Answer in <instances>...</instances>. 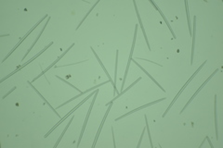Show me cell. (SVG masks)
I'll return each mask as SVG.
<instances>
[{
	"instance_id": "1",
	"label": "cell",
	"mask_w": 223,
	"mask_h": 148,
	"mask_svg": "<svg viewBox=\"0 0 223 148\" xmlns=\"http://www.w3.org/2000/svg\"><path fill=\"white\" fill-rule=\"evenodd\" d=\"M205 63H206V61H205V62H204V63H203V64H202V65H201V66L199 67V69H198V70H196V71H195V72L193 73V76H192V77H191V78H190V79H189V80L187 81V82H186V83H185V84L183 85V87H182V88L180 89V92H179V93H177V95L175 96V98H174V99H173V101L171 102V104L169 105V107L167 108L166 111H164V113L163 114V116H162L163 118H164V117H165V115L167 114V112H169V110H170L171 107H172V106H173V105L175 104V102L177 101V99H178V98H179V96L180 95V93H181L183 92V90H184V89H185V88L187 87V85H188V84H189V83H190V82H192V80H193V78L195 77V76H196V74H197V73H198V72H199V71H200V70H202V68H203V67H204V66L205 65Z\"/></svg>"
},
{
	"instance_id": "2",
	"label": "cell",
	"mask_w": 223,
	"mask_h": 148,
	"mask_svg": "<svg viewBox=\"0 0 223 148\" xmlns=\"http://www.w3.org/2000/svg\"><path fill=\"white\" fill-rule=\"evenodd\" d=\"M96 91H97V89H96ZM96 91H94V92H93V93H92L91 94H89L88 96H87V97L85 98V99H84V100H83L82 102H80V103H79V104H78V105H77V106H76V107H75V108H73V109H72V110H71V111H70V112H69V113H68L67 115H66V116H64V117H63V119H62V120H60V121H59L58 123H57V124H56V125H55V126H54V127H53V128H52V129H51V130H50V131H48V132H47V134H46V135H45V138H47V136H48V135H49V134H50V133H51V132H52V131H54L55 129H56V128H57V127H59V126H60V124H61V123H63V121H64V120H66V119H67V118H68V117H69L70 115H71V114H73V113H74V112H75V110H76V109H77V108H78L79 107H80V106H82V105H83V104H84V103H85L86 101H87V100L89 99V98H90V97H91L92 95H94V94L96 93Z\"/></svg>"
},
{
	"instance_id": "3",
	"label": "cell",
	"mask_w": 223,
	"mask_h": 148,
	"mask_svg": "<svg viewBox=\"0 0 223 148\" xmlns=\"http://www.w3.org/2000/svg\"><path fill=\"white\" fill-rule=\"evenodd\" d=\"M137 32H138V25L135 26V32H134V38H133L132 47H131V50H130V55H129V59H128V61L127 69H126V71H125V76H124V79H123V83H122V86H121V90L124 89V86H125V83H126V81H127V76H128V69H129V66H130V62H131V59H132V56H133V52H134V48H135L136 39H137Z\"/></svg>"
},
{
	"instance_id": "4",
	"label": "cell",
	"mask_w": 223,
	"mask_h": 148,
	"mask_svg": "<svg viewBox=\"0 0 223 148\" xmlns=\"http://www.w3.org/2000/svg\"><path fill=\"white\" fill-rule=\"evenodd\" d=\"M52 44H53V42H52V43H50L49 44H47V46H46V47H45V48L43 49V50H42V51H40V52H39V53H38L37 55H35V56H34V58H32V59H31L30 60H28L27 62H25V63H24V64H22V66H19V67H18V69H17L16 70H14L13 72H11L10 74H9V75H8V76H6L5 78H3V79H2L1 81H0V82H4V81H5V80H7V79L9 78V77H10V76H12L13 74H15L16 72H18L19 70H21L22 69H23L24 67H26V66H27L28 64H30V63H31V62H32L33 60H34V59H36L37 57H39V56H40L41 54H43V53H44V52H45V51L47 50V48H48V47H49L50 45H52Z\"/></svg>"
},
{
	"instance_id": "5",
	"label": "cell",
	"mask_w": 223,
	"mask_h": 148,
	"mask_svg": "<svg viewBox=\"0 0 223 148\" xmlns=\"http://www.w3.org/2000/svg\"><path fill=\"white\" fill-rule=\"evenodd\" d=\"M98 93H99V89H97L96 93L94 94V97H93V100H92V102H91V105H90V107H89V109H88V112H87V118H86V120H85V122H84V125H83V128H82V131H81V133H80V137H79L78 142H77V147H79V145H80V143H81V141H82V136H83V134H84V131H85L86 126H87V121H88L89 115H90V113H91V110H92L93 105H94V103H95V101H96V98H97Z\"/></svg>"
},
{
	"instance_id": "6",
	"label": "cell",
	"mask_w": 223,
	"mask_h": 148,
	"mask_svg": "<svg viewBox=\"0 0 223 148\" xmlns=\"http://www.w3.org/2000/svg\"><path fill=\"white\" fill-rule=\"evenodd\" d=\"M47 17H48V15H45V17H43V18H42V19H41V20H40V21H38V22H37V23H36V24H35V25H34V27H33V28H32V29H31V30H30V31H29V32H27V33H26V34H25V35H24V36H23L22 39H21V41H20V42H19V43H18V44L15 45V46H14V48H13L12 50H11V51H10V52L8 54V56H7V57H6L4 59H3V62H4L5 60H7V59H8V58H9V57H10V55H11V54L14 52V51H15V49H16V48H17V47H18V46H19V45H20V44H22V43L24 41V40H25V39H26V37H27V36H28V35H29V34H30V33H31V32H33V31H34V29H35V28H36V27H37V26H38V25H39V24H40V23H41L43 21H44V20H45V19H46V18H47Z\"/></svg>"
},
{
	"instance_id": "7",
	"label": "cell",
	"mask_w": 223,
	"mask_h": 148,
	"mask_svg": "<svg viewBox=\"0 0 223 148\" xmlns=\"http://www.w3.org/2000/svg\"><path fill=\"white\" fill-rule=\"evenodd\" d=\"M110 81H108V82H101V83H99V84H98V85H96V86H94V87H92V88H90V89H87V91H85V92H82V93H80L79 94H77V95H75V97H73V98H71L70 100H68V101H66L65 103H63V104H62V105H60L59 107H58V108H62L63 106H65V105H67V104H69L70 102H72L73 100H75V99H76V98H79L80 96H82L83 94H85V93H88V92H91L92 90H96V89H98L99 87H100V86H102V85H104V84H106L107 82H109Z\"/></svg>"
},
{
	"instance_id": "8",
	"label": "cell",
	"mask_w": 223,
	"mask_h": 148,
	"mask_svg": "<svg viewBox=\"0 0 223 148\" xmlns=\"http://www.w3.org/2000/svg\"><path fill=\"white\" fill-rule=\"evenodd\" d=\"M217 71H218V70H215V71H214V72H213V73H212V74H211V75L209 76V77H208V79H207V80H206V81H205V82H204V83H203V84L201 85V87H200V88H199V89H198V90H197V91H196V92H195V93H193V96L191 97V99H190V100L188 101V103H187V104L185 105V107L183 108V109H182V110L180 111V114H181V113H182L183 111H185L186 108H187V107H188V106H189V105L191 104V102H192V101L193 100V98H194V97H195V96H196V95H197V94H198V93H200V91H201V90L203 89V87H205V84H206V83H208V82H209V81L211 80V78H212V77H213V76H214V75H215V74H216V73L217 72Z\"/></svg>"
},
{
	"instance_id": "9",
	"label": "cell",
	"mask_w": 223,
	"mask_h": 148,
	"mask_svg": "<svg viewBox=\"0 0 223 148\" xmlns=\"http://www.w3.org/2000/svg\"><path fill=\"white\" fill-rule=\"evenodd\" d=\"M74 45H75V43H74V44H71V46H70L69 48H67V50H66L65 52H63V54H62V55H61V56H60V57H59L58 59H56V60H55V61H54V62H53V63H52V64H51L50 66H49V67H47V69H46L45 70H43V71H42V74H39V75H37V76H36V77H35V78H34V79L33 80V82H35V81H36V80H37V79H38V78L40 77V76H41V75L45 74V72H47V71L48 70H50V69H51L52 67H54V66H55L56 64H57V63H58V62H59V61H60V60L62 59V58H63V57L65 56V54H67V52H69V51L71 50V48H72V47H73Z\"/></svg>"
},
{
	"instance_id": "10",
	"label": "cell",
	"mask_w": 223,
	"mask_h": 148,
	"mask_svg": "<svg viewBox=\"0 0 223 148\" xmlns=\"http://www.w3.org/2000/svg\"><path fill=\"white\" fill-rule=\"evenodd\" d=\"M165 99H166V98L164 97V98H161V99H158V100H156V101H153V102H152V103H149V104H146V105H144V106H141L140 108H136V109H133L132 111H130V112H128V113H127V114H125V115H123V116H121V117H119V118H117V119H116V121H118L119 120L124 119L125 117L129 116L130 114H132V113H134V112H137V111H139V110H140V109H142V108H147V107H150V106H152V105L157 104V103H159V102H161V101H163V100H165Z\"/></svg>"
},
{
	"instance_id": "11",
	"label": "cell",
	"mask_w": 223,
	"mask_h": 148,
	"mask_svg": "<svg viewBox=\"0 0 223 148\" xmlns=\"http://www.w3.org/2000/svg\"><path fill=\"white\" fill-rule=\"evenodd\" d=\"M90 48H91V50H92V52H93V54L95 55V57H96V59H97V60L99 61V64H100V66L102 67V70H104V72H105V74H106V76H107V77L109 78V81H110V82L112 83V85H113V87H114V89H115V93H117L119 94V91H118V90L116 89V83H115V82H114L113 81H112V77H111V76H110V74L108 73V71H107V70L105 69V67H104V65L102 64V62H101V60H100V59H99V57H98V55H97V53L95 52V50H94V49H93V47H90Z\"/></svg>"
},
{
	"instance_id": "12",
	"label": "cell",
	"mask_w": 223,
	"mask_h": 148,
	"mask_svg": "<svg viewBox=\"0 0 223 148\" xmlns=\"http://www.w3.org/2000/svg\"><path fill=\"white\" fill-rule=\"evenodd\" d=\"M133 5H134V8H135V10H136V13H137V16H138V20H139V22H140V25L141 27V31L143 32V35H144V38L146 40V43H147V46L149 48V50H151V47H150V44H149V41H148V37L146 35V32H145V30L143 28V25H142V21H141V19H140V15L139 13V9L137 8V4H136V1H133Z\"/></svg>"
},
{
	"instance_id": "13",
	"label": "cell",
	"mask_w": 223,
	"mask_h": 148,
	"mask_svg": "<svg viewBox=\"0 0 223 148\" xmlns=\"http://www.w3.org/2000/svg\"><path fill=\"white\" fill-rule=\"evenodd\" d=\"M112 106H113V104H110L109 107H108V109H107V111H106V113H105V115H104V118H103V120H102V121H101V123H100V126H99V131H98V132H97V135H96V137H95L94 142H93V144H92V148H94V147L96 146L97 140H98V138H99V133H100V131H101V129H102V126H103V124H104V122H105V120H106V118H107V116H108V114H109V111H110L111 108H112Z\"/></svg>"
},
{
	"instance_id": "14",
	"label": "cell",
	"mask_w": 223,
	"mask_h": 148,
	"mask_svg": "<svg viewBox=\"0 0 223 148\" xmlns=\"http://www.w3.org/2000/svg\"><path fill=\"white\" fill-rule=\"evenodd\" d=\"M195 34H196V16H193V46H192L191 65L193 64V55H194V46H195Z\"/></svg>"
},
{
	"instance_id": "15",
	"label": "cell",
	"mask_w": 223,
	"mask_h": 148,
	"mask_svg": "<svg viewBox=\"0 0 223 148\" xmlns=\"http://www.w3.org/2000/svg\"><path fill=\"white\" fill-rule=\"evenodd\" d=\"M150 2H151V3H152V5H153V7L155 8V9H156V10H158V11H159V13L161 14V16L163 17V19H164V22L166 23V25H167V26H168V28H169V30H170V32H171L172 35H173V38H176V35H175V33H174V32H173V30H172V28H171V26H170L169 22H168V21L166 20V18H165V16L164 15V13L162 12V10H161V9H159L158 7H157V5H156V4H155V3H154L153 1H152V0H150Z\"/></svg>"
},
{
	"instance_id": "16",
	"label": "cell",
	"mask_w": 223,
	"mask_h": 148,
	"mask_svg": "<svg viewBox=\"0 0 223 148\" xmlns=\"http://www.w3.org/2000/svg\"><path fill=\"white\" fill-rule=\"evenodd\" d=\"M50 21V17H48V19H47V22H46V23H45V26H44V27H43V29H42V31H41V32H40V33H39V34H38V36H37V37H36V39H35V41H34V43H33V44H32V45H31V46H30V48H29V49H28V52H27V53H26V54H25V56H24V57H23V58H22V60H24V59H25V58H26V56H27V55H28V54H29V53H30V52H31V50H32V48H33V47H34V44H36V42H37V41H38V39H39V38H40V36H41V35H42V33H43V32H44V31H45V29H46V26H47V22H48V21Z\"/></svg>"
},
{
	"instance_id": "17",
	"label": "cell",
	"mask_w": 223,
	"mask_h": 148,
	"mask_svg": "<svg viewBox=\"0 0 223 148\" xmlns=\"http://www.w3.org/2000/svg\"><path fill=\"white\" fill-rule=\"evenodd\" d=\"M28 84H30V86H31V87H32V88H33V89H34V91L36 92V93H37V94H38V95H39V96H40L41 98H42V99L44 100V102H45V103H46V104H47V106H48V107H49V108H50L51 109H52V111H53V112H54V113H55L56 115H57V116H58V117L60 118V114H58V113H57V111H56V109H55V108H53V107H52V106H51L50 104H48V102H47V100L45 99V97H44V96H43V95H42V94H41V93H39L38 91H37V89H35V87H34V86H33L32 82H28Z\"/></svg>"
},
{
	"instance_id": "18",
	"label": "cell",
	"mask_w": 223,
	"mask_h": 148,
	"mask_svg": "<svg viewBox=\"0 0 223 148\" xmlns=\"http://www.w3.org/2000/svg\"><path fill=\"white\" fill-rule=\"evenodd\" d=\"M140 80H141V78H140H140H138V80H136V81H135V82H133L132 84H130V85H129V86H128V88H127L126 90H124V91H121V93H119V94H118L117 96H116V97L114 98V99H113V100H112L111 102H109V103H108L107 105H110V104H113V103H114V101H116V100L117 99V98H119V97H120V96H121L122 94H124V93H126L127 91H128L129 89H131V88H132V87H133V86H134V85H135V84H136V83H137L138 82H140Z\"/></svg>"
},
{
	"instance_id": "19",
	"label": "cell",
	"mask_w": 223,
	"mask_h": 148,
	"mask_svg": "<svg viewBox=\"0 0 223 148\" xmlns=\"http://www.w3.org/2000/svg\"><path fill=\"white\" fill-rule=\"evenodd\" d=\"M214 116H215V128H216V138L218 140L217 132V95H215V104H214Z\"/></svg>"
},
{
	"instance_id": "20",
	"label": "cell",
	"mask_w": 223,
	"mask_h": 148,
	"mask_svg": "<svg viewBox=\"0 0 223 148\" xmlns=\"http://www.w3.org/2000/svg\"><path fill=\"white\" fill-rule=\"evenodd\" d=\"M134 63H135V64H136V65H137V66H138V67H139V68H140V69L141 70H143V71L145 72V74H146V75H147V76H148V77H149L150 79H152V82H154V83H155V84H156V85H157V86H158V87H159V88H160V89H161L162 91L165 92V90H164V88H163V87H162V86H161V85H160V84H159L158 82H156V80H155V79H153V78H152V77L151 76V74H149V72H148V71H147L146 70H144V69H143V68L141 67V65H140V64H139V63H137L136 61H134Z\"/></svg>"
},
{
	"instance_id": "21",
	"label": "cell",
	"mask_w": 223,
	"mask_h": 148,
	"mask_svg": "<svg viewBox=\"0 0 223 148\" xmlns=\"http://www.w3.org/2000/svg\"><path fill=\"white\" fill-rule=\"evenodd\" d=\"M74 119H75V117H73V118H72V119L70 120V121H69V123H68V124L66 125V127H65V129H64V130L63 131V132H62V134H61V136H60V138L58 139V141H57V142H56V143H55V145H54V148H56V147H57V146L59 145V143H60V142H61V140H62V138L63 137V135H64V133L66 132V131H67V129H68V128H69V126L71 125V123H72V121H73V120H74Z\"/></svg>"
},
{
	"instance_id": "22",
	"label": "cell",
	"mask_w": 223,
	"mask_h": 148,
	"mask_svg": "<svg viewBox=\"0 0 223 148\" xmlns=\"http://www.w3.org/2000/svg\"><path fill=\"white\" fill-rule=\"evenodd\" d=\"M185 8H186V15H187V21H188V26H189V31H190V34H193V31H192V26H191V20H190V13H189V8H188V1L185 0Z\"/></svg>"
},
{
	"instance_id": "23",
	"label": "cell",
	"mask_w": 223,
	"mask_h": 148,
	"mask_svg": "<svg viewBox=\"0 0 223 148\" xmlns=\"http://www.w3.org/2000/svg\"><path fill=\"white\" fill-rule=\"evenodd\" d=\"M144 118H145V122H146V129H147L148 135H149V141H150V143H151V147L152 148V147H153V144H152V137H151V133H150V128H149V123H148V119H147V116L145 115V116H144Z\"/></svg>"
},
{
	"instance_id": "24",
	"label": "cell",
	"mask_w": 223,
	"mask_h": 148,
	"mask_svg": "<svg viewBox=\"0 0 223 148\" xmlns=\"http://www.w3.org/2000/svg\"><path fill=\"white\" fill-rule=\"evenodd\" d=\"M99 1H97V2H96V3H95V4H94V6H93V7H92V8H91V9H89V11H88V12H87V15H85V17H84V19H83V20H82V21H81V22H80V23H79V25H78V26H77V27H76V30H78V29H79V27H80V26H81V25H82V23H83V22H84V21H85V20H86V19H87V16H88V15H89V14H90V12H91V11H92V10H93V9H94V8H95V7H96V6H97V5H98V3H99Z\"/></svg>"
},
{
	"instance_id": "25",
	"label": "cell",
	"mask_w": 223,
	"mask_h": 148,
	"mask_svg": "<svg viewBox=\"0 0 223 148\" xmlns=\"http://www.w3.org/2000/svg\"><path fill=\"white\" fill-rule=\"evenodd\" d=\"M118 54L119 51L116 50V70H115V83H116L117 80V66H118Z\"/></svg>"
},
{
	"instance_id": "26",
	"label": "cell",
	"mask_w": 223,
	"mask_h": 148,
	"mask_svg": "<svg viewBox=\"0 0 223 148\" xmlns=\"http://www.w3.org/2000/svg\"><path fill=\"white\" fill-rule=\"evenodd\" d=\"M56 78H58V79H59L60 81H62V82H65V83H67V84H68L69 86H71V87H73L74 89H75V90H77V91H79L80 93H82V92L80 91V89H77V88H76V87H75V85H73L72 83H70V82H67L66 80H64V79H63V78H61L60 76H56Z\"/></svg>"
},
{
	"instance_id": "27",
	"label": "cell",
	"mask_w": 223,
	"mask_h": 148,
	"mask_svg": "<svg viewBox=\"0 0 223 148\" xmlns=\"http://www.w3.org/2000/svg\"><path fill=\"white\" fill-rule=\"evenodd\" d=\"M144 132H145V129H143V131H142L141 136H140V141H139V143H138V148H140V143H141V141H142V138H143V134H144Z\"/></svg>"
},
{
	"instance_id": "28",
	"label": "cell",
	"mask_w": 223,
	"mask_h": 148,
	"mask_svg": "<svg viewBox=\"0 0 223 148\" xmlns=\"http://www.w3.org/2000/svg\"><path fill=\"white\" fill-rule=\"evenodd\" d=\"M16 88H17V87L15 86V87H13V88H12V89H11V90H10V92H8V93H6V94H5V95L3 96V99H5V98H6V97H7L8 95H10V93H12L13 91H15V89H16Z\"/></svg>"
},
{
	"instance_id": "29",
	"label": "cell",
	"mask_w": 223,
	"mask_h": 148,
	"mask_svg": "<svg viewBox=\"0 0 223 148\" xmlns=\"http://www.w3.org/2000/svg\"><path fill=\"white\" fill-rule=\"evenodd\" d=\"M112 133H113V141H114V147H116V139H115V134H114V129L112 127Z\"/></svg>"
},
{
	"instance_id": "30",
	"label": "cell",
	"mask_w": 223,
	"mask_h": 148,
	"mask_svg": "<svg viewBox=\"0 0 223 148\" xmlns=\"http://www.w3.org/2000/svg\"><path fill=\"white\" fill-rule=\"evenodd\" d=\"M205 139H206V140H207V141H208V142H209V144H210V147H211V148H213V147H214V146H213V144H212V143H211V141H210V139H209V138H208V137H206V138H205Z\"/></svg>"
},
{
	"instance_id": "31",
	"label": "cell",
	"mask_w": 223,
	"mask_h": 148,
	"mask_svg": "<svg viewBox=\"0 0 223 148\" xmlns=\"http://www.w3.org/2000/svg\"><path fill=\"white\" fill-rule=\"evenodd\" d=\"M10 34L8 33V34H3V35H1V37H4V36H9Z\"/></svg>"
}]
</instances>
